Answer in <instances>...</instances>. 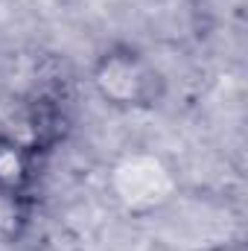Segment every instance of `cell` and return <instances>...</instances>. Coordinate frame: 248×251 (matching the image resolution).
I'll list each match as a JSON object with an SVG mask.
<instances>
[{"instance_id":"obj_3","label":"cell","mask_w":248,"mask_h":251,"mask_svg":"<svg viewBox=\"0 0 248 251\" xmlns=\"http://www.w3.org/2000/svg\"><path fill=\"white\" fill-rule=\"evenodd\" d=\"M44 164L47 158L32 146L0 134V213L6 219H26V210L38 196Z\"/></svg>"},{"instance_id":"obj_1","label":"cell","mask_w":248,"mask_h":251,"mask_svg":"<svg viewBox=\"0 0 248 251\" xmlns=\"http://www.w3.org/2000/svg\"><path fill=\"white\" fill-rule=\"evenodd\" d=\"M91 94L117 114L158 111L170 94V79L146 50L131 41H111L88 64Z\"/></svg>"},{"instance_id":"obj_2","label":"cell","mask_w":248,"mask_h":251,"mask_svg":"<svg viewBox=\"0 0 248 251\" xmlns=\"http://www.w3.org/2000/svg\"><path fill=\"white\" fill-rule=\"evenodd\" d=\"M105 187L128 216H152L178 196V176L164 155L128 149L111 164Z\"/></svg>"}]
</instances>
